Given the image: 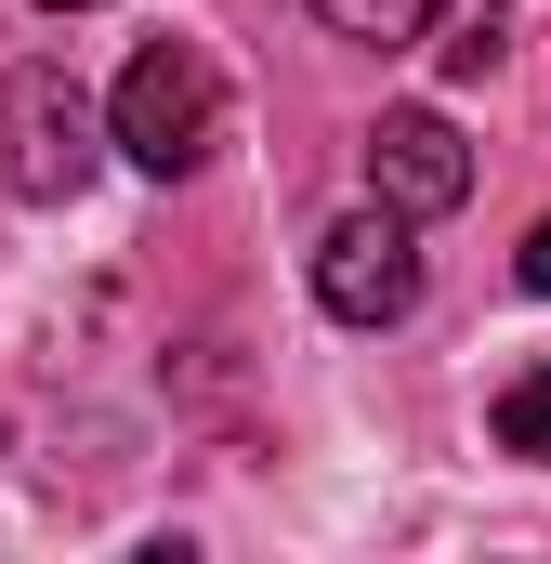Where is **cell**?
I'll return each mask as SVG.
<instances>
[{
  "label": "cell",
  "instance_id": "52a82bcc",
  "mask_svg": "<svg viewBox=\"0 0 551 564\" xmlns=\"http://www.w3.org/2000/svg\"><path fill=\"white\" fill-rule=\"evenodd\" d=\"M433 13H446V40H433L446 79H486L499 66V0H433Z\"/></svg>",
  "mask_w": 551,
  "mask_h": 564
},
{
  "label": "cell",
  "instance_id": "8992f818",
  "mask_svg": "<svg viewBox=\"0 0 551 564\" xmlns=\"http://www.w3.org/2000/svg\"><path fill=\"white\" fill-rule=\"evenodd\" d=\"M315 26H328V40H368V53H395V40L433 26V0H315Z\"/></svg>",
  "mask_w": 551,
  "mask_h": 564
},
{
  "label": "cell",
  "instance_id": "ba28073f",
  "mask_svg": "<svg viewBox=\"0 0 551 564\" xmlns=\"http://www.w3.org/2000/svg\"><path fill=\"white\" fill-rule=\"evenodd\" d=\"M512 276H526V289H551V224L526 237V250H512Z\"/></svg>",
  "mask_w": 551,
  "mask_h": 564
},
{
  "label": "cell",
  "instance_id": "5b68a950",
  "mask_svg": "<svg viewBox=\"0 0 551 564\" xmlns=\"http://www.w3.org/2000/svg\"><path fill=\"white\" fill-rule=\"evenodd\" d=\"M486 433H499V459H539L551 473V355H526V368L486 394Z\"/></svg>",
  "mask_w": 551,
  "mask_h": 564
},
{
  "label": "cell",
  "instance_id": "7a4b0ae2",
  "mask_svg": "<svg viewBox=\"0 0 551 564\" xmlns=\"http://www.w3.org/2000/svg\"><path fill=\"white\" fill-rule=\"evenodd\" d=\"M93 158H106V119H93V93L66 66H13L0 79V184L26 210H66L93 184Z\"/></svg>",
  "mask_w": 551,
  "mask_h": 564
},
{
  "label": "cell",
  "instance_id": "277c9868",
  "mask_svg": "<svg viewBox=\"0 0 551 564\" xmlns=\"http://www.w3.org/2000/svg\"><path fill=\"white\" fill-rule=\"evenodd\" d=\"M368 197H381V210H408V224L460 210V197H473V144L446 132L433 106H395V119L368 132Z\"/></svg>",
  "mask_w": 551,
  "mask_h": 564
},
{
  "label": "cell",
  "instance_id": "3957f363",
  "mask_svg": "<svg viewBox=\"0 0 551 564\" xmlns=\"http://www.w3.org/2000/svg\"><path fill=\"white\" fill-rule=\"evenodd\" d=\"M315 302L342 315V328H395L420 302V250H408V210H342L328 237H315Z\"/></svg>",
  "mask_w": 551,
  "mask_h": 564
},
{
  "label": "cell",
  "instance_id": "6da1fadb",
  "mask_svg": "<svg viewBox=\"0 0 551 564\" xmlns=\"http://www.w3.org/2000/svg\"><path fill=\"white\" fill-rule=\"evenodd\" d=\"M224 119H237V93H224L210 40H144L132 66H119L106 144H119L132 171H158V184H184V171H210V158H224Z\"/></svg>",
  "mask_w": 551,
  "mask_h": 564
},
{
  "label": "cell",
  "instance_id": "9c48e42d",
  "mask_svg": "<svg viewBox=\"0 0 551 564\" xmlns=\"http://www.w3.org/2000/svg\"><path fill=\"white\" fill-rule=\"evenodd\" d=\"M40 13H106V0H40Z\"/></svg>",
  "mask_w": 551,
  "mask_h": 564
}]
</instances>
